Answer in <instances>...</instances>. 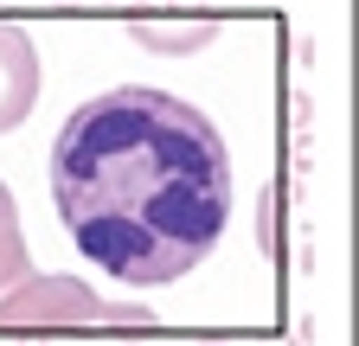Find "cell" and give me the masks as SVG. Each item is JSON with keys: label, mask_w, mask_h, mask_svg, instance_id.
Here are the masks:
<instances>
[{"label": "cell", "mask_w": 359, "mask_h": 346, "mask_svg": "<svg viewBox=\"0 0 359 346\" xmlns=\"http://www.w3.org/2000/svg\"><path fill=\"white\" fill-rule=\"evenodd\" d=\"M52 199L97 270L161 289L187 276L231 219V154L193 103L116 83L58 128Z\"/></svg>", "instance_id": "obj_1"}, {"label": "cell", "mask_w": 359, "mask_h": 346, "mask_svg": "<svg viewBox=\"0 0 359 346\" xmlns=\"http://www.w3.org/2000/svg\"><path fill=\"white\" fill-rule=\"evenodd\" d=\"M0 321H13V327H26V321H39V327H52V321H65V327H83V321H128V327H154V314H148V308L97 301L83 282H65V276L39 282V289H26V295H13Z\"/></svg>", "instance_id": "obj_2"}, {"label": "cell", "mask_w": 359, "mask_h": 346, "mask_svg": "<svg viewBox=\"0 0 359 346\" xmlns=\"http://www.w3.org/2000/svg\"><path fill=\"white\" fill-rule=\"evenodd\" d=\"M0 83H7V97H0V128H13L39 90V58L26 46V32L20 26H0Z\"/></svg>", "instance_id": "obj_3"}, {"label": "cell", "mask_w": 359, "mask_h": 346, "mask_svg": "<svg viewBox=\"0 0 359 346\" xmlns=\"http://www.w3.org/2000/svg\"><path fill=\"white\" fill-rule=\"evenodd\" d=\"M212 32L218 26H135V39H142V52H154V58H187V52H199V46H212Z\"/></svg>", "instance_id": "obj_4"}, {"label": "cell", "mask_w": 359, "mask_h": 346, "mask_svg": "<svg viewBox=\"0 0 359 346\" xmlns=\"http://www.w3.org/2000/svg\"><path fill=\"white\" fill-rule=\"evenodd\" d=\"M276 212H283V199H276V193H263V212H257V231H263V244H269V250L283 244V225H276Z\"/></svg>", "instance_id": "obj_5"}, {"label": "cell", "mask_w": 359, "mask_h": 346, "mask_svg": "<svg viewBox=\"0 0 359 346\" xmlns=\"http://www.w3.org/2000/svg\"><path fill=\"white\" fill-rule=\"evenodd\" d=\"M289 116H295V128H308V122H314V97H308V90H295V103H289Z\"/></svg>", "instance_id": "obj_6"}, {"label": "cell", "mask_w": 359, "mask_h": 346, "mask_svg": "<svg viewBox=\"0 0 359 346\" xmlns=\"http://www.w3.org/2000/svg\"><path fill=\"white\" fill-rule=\"evenodd\" d=\"M263 346H295V340H263Z\"/></svg>", "instance_id": "obj_7"}, {"label": "cell", "mask_w": 359, "mask_h": 346, "mask_svg": "<svg viewBox=\"0 0 359 346\" xmlns=\"http://www.w3.org/2000/svg\"><path fill=\"white\" fill-rule=\"evenodd\" d=\"M199 346H231V340H199Z\"/></svg>", "instance_id": "obj_8"}, {"label": "cell", "mask_w": 359, "mask_h": 346, "mask_svg": "<svg viewBox=\"0 0 359 346\" xmlns=\"http://www.w3.org/2000/svg\"><path fill=\"white\" fill-rule=\"evenodd\" d=\"M20 346H45V340H20Z\"/></svg>", "instance_id": "obj_9"}, {"label": "cell", "mask_w": 359, "mask_h": 346, "mask_svg": "<svg viewBox=\"0 0 359 346\" xmlns=\"http://www.w3.org/2000/svg\"><path fill=\"white\" fill-rule=\"evenodd\" d=\"M58 7H77V0H58Z\"/></svg>", "instance_id": "obj_10"}]
</instances>
